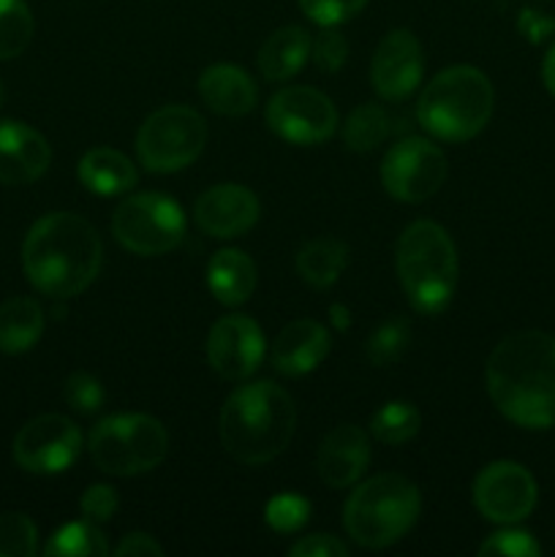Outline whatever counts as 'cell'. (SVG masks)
<instances>
[{
    "label": "cell",
    "mask_w": 555,
    "mask_h": 557,
    "mask_svg": "<svg viewBox=\"0 0 555 557\" xmlns=\"http://www.w3.org/2000/svg\"><path fill=\"white\" fill-rule=\"evenodd\" d=\"M422 511V495L400 473H379L359 484L343 506L348 539L365 549H384L400 542Z\"/></svg>",
    "instance_id": "8992f818"
},
{
    "label": "cell",
    "mask_w": 555,
    "mask_h": 557,
    "mask_svg": "<svg viewBox=\"0 0 555 557\" xmlns=\"http://www.w3.org/2000/svg\"><path fill=\"white\" fill-rule=\"evenodd\" d=\"M47 557H103L109 555V542L101 531H98L96 522L79 520L69 522L60 531H54V536L49 539L47 547H44Z\"/></svg>",
    "instance_id": "484cf974"
},
{
    "label": "cell",
    "mask_w": 555,
    "mask_h": 557,
    "mask_svg": "<svg viewBox=\"0 0 555 557\" xmlns=\"http://www.w3.org/2000/svg\"><path fill=\"white\" fill-rule=\"evenodd\" d=\"M79 183L96 196H123L139 183V172L125 152L114 147H92L82 156Z\"/></svg>",
    "instance_id": "44dd1931"
},
{
    "label": "cell",
    "mask_w": 555,
    "mask_h": 557,
    "mask_svg": "<svg viewBox=\"0 0 555 557\" xmlns=\"http://www.w3.org/2000/svg\"><path fill=\"white\" fill-rule=\"evenodd\" d=\"M330 315H332V324H335L337 330H346V326L351 324V321H348V308H343V305H332Z\"/></svg>",
    "instance_id": "b9f144b4"
},
{
    "label": "cell",
    "mask_w": 555,
    "mask_h": 557,
    "mask_svg": "<svg viewBox=\"0 0 555 557\" xmlns=\"http://www.w3.org/2000/svg\"><path fill=\"white\" fill-rule=\"evenodd\" d=\"M397 277L417 313L435 315L452 302L457 286V250L444 226L414 221L397 239Z\"/></svg>",
    "instance_id": "5b68a950"
},
{
    "label": "cell",
    "mask_w": 555,
    "mask_h": 557,
    "mask_svg": "<svg viewBox=\"0 0 555 557\" xmlns=\"http://www.w3.org/2000/svg\"><path fill=\"white\" fill-rule=\"evenodd\" d=\"M199 96L207 107L223 117H243L256 107V82L250 79L248 71L239 65L218 63L201 71L199 76Z\"/></svg>",
    "instance_id": "ffe728a7"
},
{
    "label": "cell",
    "mask_w": 555,
    "mask_h": 557,
    "mask_svg": "<svg viewBox=\"0 0 555 557\" xmlns=\"http://www.w3.org/2000/svg\"><path fill=\"white\" fill-rule=\"evenodd\" d=\"M52 163L49 141L20 120H0V183H36Z\"/></svg>",
    "instance_id": "e0dca14e"
},
{
    "label": "cell",
    "mask_w": 555,
    "mask_h": 557,
    "mask_svg": "<svg viewBox=\"0 0 555 557\" xmlns=\"http://www.w3.org/2000/svg\"><path fill=\"white\" fill-rule=\"evenodd\" d=\"M82 451V433L69 417L44 413L30 419L14 438V460L22 471L54 476L69 471Z\"/></svg>",
    "instance_id": "4fadbf2b"
},
{
    "label": "cell",
    "mask_w": 555,
    "mask_h": 557,
    "mask_svg": "<svg viewBox=\"0 0 555 557\" xmlns=\"http://www.w3.org/2000/svg\"><path fill=\"white\" fill-rule=\"evenodd\" d=\"M103 264L101 237L74 212L38 218L22 245V270L36 292L69 299L92 286Z\"/></svg>",
    "instance_id": "7a4b0ae2"
},
{
    "label": "cell",
    "mask_w": 555,
    "mask_h": 557,
    "mask_svg": "<svg viewBox=\"0 0 555 557\" xmlns=\"http://www.w3.org/2000/svg\"><path fill=\"white\" fill-rule=\"evenodd\" d=\"M495 109L488 74L473 65H452L430 79L417 101V120L441 141H468L484 131Z\"/></svg>",
    "instance_id": "277c9868"
},
{
    "label": "cell",
    "mask_w": 555,
    "mask_h": 557,
    "mask_svg": "<svg viewBox=\"0 0 555 557\" xmlns=\"http://www.w3.org/2000/svg\"><path fill=\"white\" fill-rule=\"evenodd\" d=\"M408 341H411V326H408V321L403 315H395V319L384 321L370 335L365 354H368L370 362L384 368V364H392L395 359L403 357V351L408 348Z\"/></svg>",
    "instance_id": "f546056e"
},
{
    "label": "cell",
    "mask_w": 555,
    "mask_h": 557,
    "mask_svg": "<svg viewBox=\"0 0 555 557\" xmlns=\"http://www.w3.org/2000/svg\"><path fill=\"white\" fill-rule=\"evenodd\" d=\"M330 354V332L313 319H297L278 332L272 364L281 375L299 379L319 368Z\"/></svg>",
    "instance_id": "d6986e66"
},
{
    "label": "cell",
    "mask_w": 555,
    "mask_h": 557,
    "mask_svg": "<svg viewBox=\"0 0 555 557\" xmlns=\"http://www.w3.org/2000/svg\"><path fill=\"white\" fill-rule=\"evenodd\" d=\"M256 264L248 253L234 248L218 250L207 264V286L221 305H243L256 292Z\"/></svg>",
    "instance_id": "7402d4cb"
},
{
    "label": "cell",
    "mask_w": 555,
    "mask_h": 557,
    "mask_svg": "<svg viewBox=\"0 0 555 557\" xmlns=\"http://www.w3.org/2000/svg\"><path fill=\"white\" fill-rule=\"evenodd\" d=\"M36 22L25 0H0V60L22 54L30 44Z\"/></svg>",
    "instance_id": "f1b7e54d"
},
{
    "label": "cell",
    "mask_w": 555,
    "mask_h": 557,
    "mask_svg": "<svg viewBox=\"0 0 555 557\" xmlns=\"http://www.w3.org/2000/svg\"><path fill=\"white\" fill-rule=\"evenodd\" d=\"M44 310L36 299L14 297L0 305V351L25 354L41 341Z\"/></svg>",
    "instance_id": "cb8c5ba5"
},
{
    "label": "cell",
    "mask_w": 555,
    "mask_h": 557,
    "mask_svg": "<svg viewBox=\"0 0 555 557\" xmlns=\"http://www.w3.org/2000/svg\"><path fill=\"white\" fill-rule=\"evenodd\" d=\"M310 504L299 495H275V498L267 504L264 520L272 531L278 533H297L299 528L308 522Z\"/></svg>",
    "instance_id": "1f68e13d"
},
{
    "label": "cell",
    "mask_w": 555,
    "mask_h": 557,
    "mask_svg": "<svg viewBox=\"0 0 555 557\" xmlns=\"http://www.w3.org/2000/svg\"><path fill=\"white\" fill-rule=\"evenodd\" d=\"M365 5L368 0H299L303 14L321 27H335L354 20Z\"/></svg>",
    "instance_id": "836d02e7"
},
{
    "label": "cell",
    "mask_w": 555,
    "mask_h": 557,
    "mask_svg": "<svg viewBox=\"0 0 555 557\" xmlns=\"http://www.w3.org/2000/svg\"><path fill=\"white\" fill-rule=\"evenodd\" d=\"M422 428V417H419L417 406L406 400H392L375 411L370 419V433L375 441L386 446H403L414 438Z\"/></svg>",
    "instance_id": "83f0119b"
},
{
    "label": "cell",
    "mask_w": 555,
    "mask_h": 557,
    "mask_svg": "<svg viewBox=\"0 0 555 557\" xmlns=\"http://www.w3.org/2000/svg\"><path fill=\"white\" fill-rule=\"evenodd\" d=\"M297 430V406L283 386L256 381L226 397L218 433L229 457L243 466H264L286 451Z\"/></svg>",
    "instance_id": "3957f363"
},
{
    "label": "cell",
    "mask_w": 555,
    "mask_h": 557,
    "mask_svg": "<svg viewBox=\"0 0 555 557\" xmlns=\"http://www.w3.org/2000/svg\"><path fill=\"white\" fill-rule=\"evenodd\" d=\"M267 125L288 145H321L337 128V109L316 87H283L267 103Z\"/></svg>",
    "instance_id": "8fae6325"
},
{
    "label": "cell",
    "mask_w": 555,
    "mask_h": 557,
    "mask_svg": "<svg viewBox=\"0 0 555 557\" xmlns=\"http://www.w3.org/2000/svg\"><path fill=\"white\" fill-rule=\"evenodd\" d=\"M542 79H544V87H547V90L555 96V44L547 49V54H544Z\"/></svg>",
    "instance_id": "60d3db41"
},
{
    "label": "cell",
    "mask_w": 555,
    "mask_h": 557,
    "mask_svg": "<svg viewBox=\"0 0 555 557\" xmlns=\"http://www.w3.org/2000/svg\"><path fill=\"white\" fill-rule=\"evenodd\" d=\"M207 145V123L196 109L169 103L152 112L136 134V156L152 174H172L190 166Z\"/></svg>",
    "instance_id": "ba28073f"
},
{
    "label": "cell",
    "mask_w": 555,
    "mask_h": 557,
    "mask_svg": "<svg viewBox=\"0 0 555 557\" xmlns=\"http://www.w3.org/2000/svg\"><path fill=\"white\" fill-rule=\"evenodd\" d=\"M63 397L74 411L96 413L103 403V386L96 375L74 373L69 375V381H65Z\"/></svg>",
    "instance_id": "e575fe53"
},
{
    "label": "cell",
    "mask_w": 555,
    "mask_h": 557,
    "mask_svg": "<svg viewBox=\"0 0 555 557\" xmlns=\"http://www.w3.org/2000/svg\"><path fill=\"white\" fill-rule=\"evenodd\" d=\"M424 76V54L411 30L386 33L373 52L370 82L384 101H403L419 87Z\"/></svg>",
    "instance_id": "9a60e30c"
},
{
    "label": "cell",
    "mask_w": 555,
    "mask_h": 557,
    "mask_svg": "<svg viewBox=\"0 0 555 557\" xmlns=\"http://www.w3.org/2000/svg\"><path fill=\"white\" fill-rule=\"evenodd\" d=\"M484 384L501 417L526 430L555 428V337L522 330L493 348Z\"/></svg>",
    "instance_id": "6da1fadb"
},
{
    "label": "cell",
    "mask_w": 555,
    "mask_h": 557,
    "mask_svg": "<svg viewBox=\"0 0 555 557\" xmlns=\"http://www.w3.org/2000/svg\"><path fill=\"white\" fill-rule=\"evenodd\" d=\"M348 267V245L341 239L319 237L310 239L297 253V272L308 286L330 288Z\"/></svg>",
    "instance_id": "d4e9b609"
},
{
    "label": "cell",
    "mask_w": 555,
    "mask_h": 557,
    "mask_svg": "<svg viewBox=\"0 0 555 557\" xmlns=\"http://www.w3.org/2000/svg\"><path fill=\"white\" fill-rule=\"evenodd\" d=\"M390 136V114L379 103H359L343 123V141L354 152H370Z\"/></svg>",
    "instance_id": "4316f807"
},
{
    "label": "cell",
    "mask_w": 555,
    "mask_h": 557,
    "mask_svg": "<svg viewBox=\"0 0 555 557\" xmlns=\"http://www.w3.org/2000/svg\"><path fill=\"white\" fill-rule=\"evenodd\" d=\"M482 557H539L542 547L536 539L528 531H517V528H506V531L493 533L488 542L479 547Z\"/></svg>",
    "instance_id": "d6a6232c"
},
{
    "label": "cell",
    "mask_w": 555,
    "mask_h": 557,
    "mask_svg": "<svg viewBox=\"0 0 555 557\" xmlns=\"http://www.w3.org/2000/svg\"><path fill=\"white\" fill-rule=\"evenodd\" d=\"M87 449L109 476H141L166 460L169 433L147 413H114L92 428Z\"/></svg>",
    "instance_id": "52a82bcc"
},
{
    "label": "cell",
    "mask_w": 555,
    "mask_h": 557,
    "mask_svg": "<svg viewBox=\"0 0 555 557\" xmlns=\"http://www.w3.org/2000/svg\"><path fill=\"white\" fill-rule=\"evenodd\" d=\"M112 234L136 256H163L185 239V212L163 194H134L112 215Z\"/></svg>",
    "instance_id": "9c48e42d"
},
{
    "label": "cell",
    "mask_w": 555,
    "mask_h": 557,
    "mask_svg": "<svg viewBox=\"0 0 555 557\" xmlns=\"http://www.w3.org/2000/svg\"><path fill=\"white\" fill-rule=\"evenodd\" d=\"M449 163L441 147L422 136H408L392 145L381 161V185L386 194L406 205L430 199L444 185Z\"/></svg>",
    "instance_id": "30bf717a"
},
{
    "label": "cell",
    "mask_w": 555,
    "mask_h": 557,
    "mask_svg": "<svg viewBox=\"0 0 555 557\" xmlns=\"http://www.w3.org/2000/svg\"><path fill=\"white\" fill-rule=\"evenodd\" d=\"M473 506L495 525H517L526 520L539 500V487L526 466L511 460L490 462L473 479Z\"/></svg>",
    "instance_id": "7c38bea8"
},
{
    "label": "cell",
    "mask_w": 555,
    "mask_h": 557,
    "mask_svg": "<svg viewBox=\"0 0 555 557\" xmlns=\"http://www.w3.org/2000/svg\"><path fill=\"white\" fill-rule=\"evenodd\" d=\"M118 493H114V487H109V484H92V487H87V493L82 495L79 500V509H82V517L90 522H109L114 517V511H118Z\"/></svg>",
    "instance_id": "8d00e7d4"
},
{
    "label": "cell",
    "mask_w": 555,
    "mask_h": 557,
    "mask_svg": "<svg viewBox=\"0 0 555 557\" xmlns=\"http://www.w3.org/2000/svg\"><path fill=\"white\" fill-rule=\"evenodd\" d=\"M114 555L118 557H161L163 555V547L156 542L152 536H147V533H128V536L123 539V542L114 547Z\"/></svg>",
    "instance_id": "ab89813d"
},
{
    "label": "cell",
    "mask_w": 555,
    "mask_h": 557,
    "mask_svg": "<svg viewBox=\"0 0 555 557\" xmlns=\"http://www.w3.org/2000/svg\"><path fill=\"white\" fill-rule=\"evenodd\" d=\"M38 553L36 522L20 511L0 515V557H33Z\"/></svg>",
    "instance_id": "4dcf8cb0"
},
{
    "label": "cell",
    "mask_w": 555,
    "mask_h": 557,
    "mask_svg": "<svg viewBox=\"0 0 555 557\" xmlns=\"http://www.w3.org/2000/svg\"><path fill=\"white\" fill-rule=\"evenodd\" d=\"M370 462L368 433L357 424H337L324 435L316 457V468L326 487L346 490L362 479Z\"/></svg>",
    "instance_id": "ac0fdd59"
},
{
    "label": "cell",
    "mask_w": 555,
    "mask_h": 557,
    "mask_svg": "<svg viewBox=\"0 0 555 557\" xmlns=\"http://www.w3.org/2000/svg\"><path fill=\"white\" fill-rule=\"evenodd\" d=\"M310 47H313V41H310V33L305 27L286 25L281 30L270 33L267 41L261 44L259 54H256L261 76L267 82L292 79L308 63Z\"/></svg>",
    "instance_id": "603a6c76"
},
{
    "label": "cell",
    "mask_w": 555,
    "mask_h": 557,
    "mask_svg": "<svg viewBox=\"0 0 555 557\" xmlns=\"http://www.w3.org/2000/svg\"><path fill=\"white\" fill-rule=\"evenodd\" d=\"M264 351V332L248 315H223L207 335V362L226 381H248Z\"/></svg>",
    "instance_id": "5bb4252c"
},
{
    "label": "cell",
    "mask_w": 555,
    "mask_h": 557,
    "mask_svg": "<svg viewBox=\"0 0 555 557\" xmlns=\"http://www.w3.org/2000/svg\"><path fill=\"white\" fill-rule=\"evenodd\" d=\"M310 58H313V63L319 65L321 71H330L332 74V71L343 69V63H346L348 41L337 30L326 27V30L316 38L313 47H310Z\"/></svg>",
    "instance_id": "d590c367"
},
{
    "label": "cell",
    "mask_w": 555,
    "mask_h": 557,
    "mask_svg": "<svg viewBox=\"0 0 555 557\" xmlns=\"http://www.w3.org/2000/svg\"><path fill=\"white\" fill-rule=\"evenodd\" d=\"M3 98H5V90H3V85H0V107H3Z\"/></svg>",
    "instance_id": "7bdbcfd3"
},
{
    "label": "cell",
    "mask_w": 555,
    "mask_h": 557,
    "mask_svg": "<svg viewBox=\"0 0 555 557\" xmlns=\"http://www.w3.org/2000/svg\"><path fill=\"white\" fill-rule=\"evenodd\" d=\"M517 30H520L531 44H542L544 38L555 33V20L536 9H522L520 20H517Z\"/></svg>",
    "instance_id": "f35d334b"
},
{
    "label": "cell",
    "mask_w": 555,
    "mask_h": 557,
    "mask_svg": "<svg viewBox=\"0 0 555 557\" xmlns=\"http://www.w3.org/2000/svg\"><path fill=\"white\" fill-rule=\"evenodd\" d=\"M261 215L259 199L250 188L237 183H221L207 188L194 205V221L205 234L232 239L250 232Z\"/></svg>",
    "instance_id": "2e32d148"
},
{
    "label": "cell",
    "mask_w": 555,
    "mask_h": 557,
    "mask_svg": "<svg viewBox=\"0 0 555 557\" xmlns=\"http://www.w3.org/2000/svg\"><path fill=\"white\" fill-rule=\"evenodd\" d=\"M292 557H348V547L341 539L330 536V533H316V536H305L303 542L294 544L288 549Z\"/></svg>",
    "instance_id": "74e56055"
}]
</instances>
